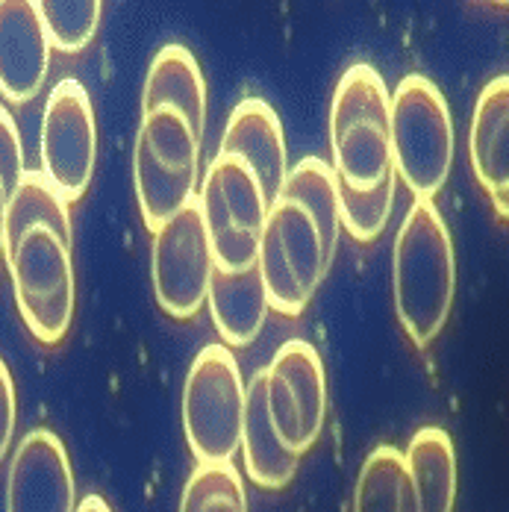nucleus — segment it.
I'll use <instances>...</instances> for the list:
<instances>
[{"label":"nucleus","instance_id":"nucleus-1","mask_svg":"<svg viewBox=\"0 0 509 512\" xmlns=\"http://www.w3.org/2000/svg\"><path fill=\"white\" fill-rule=\"evenodd\" d=\"M392 289L401 327L427 348L448 324L457 292V256L451 230L433 201H415L395 236Z\"/></svg>","mask_w":509,"mask_h":512},{"label":"nucleus","instance_id":"nucleus-2","mask_svg":"<svg viewBox=\"0 0 509 512\" xmlns=\"http://www.w3.org/2000/svg\"><path fill=\"white\" fill-rule=\"evenodd\" d=\"M333 174L354 192L380 186L392 165V95L374 65H351L330 101Z\"/></svg>","mask_w":509,"mask_h":512},{"label":"nucleus","instance_id":"nucleus-3","mask_svg":"<svg viewBox=\"0 0 509 512\" xmlns=\"http://www.w3.org/2000/svg\"><path fill=\"white\" fill-rule=\"evenodd\" d=\"M204 136L177 112H142L133 148V189L145 227L156 233L183 206L195 201Z\"/></svg>","mask_w":509,"mask_h":512},{"label":"nucleus","instance_id":"nucleus-4","mask_svg":"<svg viewBox=\"0 0 509 512\" xmlns=\"http://www.w3.org/2000/svg\"><path fill=\"white\" fill-rule=\"evenodd\" d=\"M454 118L424 74H407L392 95V165L415 201H433L454 165Z\"/></svg>","mask_w":509,"mask_h":512},{"label":"nucleus","instance_id":"nucleus-5","mask_svg":"<svg viewBox=\"0 0 509 512\" xmlns=\"http://www.w3.org/2000/svg\"><path fill=\"white\" fill-rule=\"evenodd\" d=\"M245 427V383L227 345H206L183 383V433L198 465H230Z\"/></svg>","mask_w":509,"mask_h":512},{"label":"nucleus","instance_id":"nucleus-6","mask_svg":"<svg viewBox=\"0 0 509 512\" xmlns=\"http://www.w3.org/2000/svg\"><path fill=\"white\" fill-rule=\"evenodd\" d=\"M3 256L12 277L15 307L27 330L42 345H59L71 330L77 304L71 245L53 230L36 227Z\"/></svg>","mask_w":509,"mask_h":512},{"label":"nucleus","instance_id":"nucleus-7","mask_svg":"<svg viewBox=\"0 0 509 512\" xmlns=\"http://www.w3.org/2000/svg\"><path fill=\"white\" fill-rule=\"evenodd\" d=\"M321 233L304 206L277 198L259 239L256 268L268 295V307L286 318H298L315 298L330 271Z\"/></svg>","mask_w":509,"mask_h":512},{"label":"nucleus","instance_id":"nucleus-8","mask_svg":"<svg viewBox=\"0 0 509 512\" xmlns=\"http://www.w3.org/2000/svg\"><path fill=\"white\" fill-rule=\"evenodd\" d=\"M198 206L204 215L206 239L218 271L254 268L262 227L268 218V198L256 174L236 156L215 154L206 165Z\"/></svg>","mask_w":509,"mask_h":512},{"label":"nucleus","instance_id":"nucleus-9","mask_svg":"<svg viewBox=\"0 0 509 512\" xmlns=\"http://www.w3.org/2000/svg\"><path fill=\"white\" fill-rule=\"evenodd\" d=\"M42 174L53 189L74 204L86 195L98 162V121L83 83L62 80L48 95L42 112Z\"/></svg>","mask_w":509,"mask_h":512},{"label":"nucleus","instance_id":"nucleus-10","mask_svg":"<svg viewBox=\"0 0 509 512\" xmlns=\"http://www.w3.org/2000/svg\"><path fill=\"white\" fill-rule=\"evenodd\" d=\"M212 274L215 259L195 198L153 233L151 277L156 304L171 318H195L209 295Z\"/></svg>","mask_w":509,"mask_h":512},{"label":"nucleus","instance_id":"nucleus-11","mask_svg":"<svg viewBox=\"0 0 509 512\" xmlns=\"http://www.w3.org/2000/svg\"><path fill=\"white\" fill-rule=\"evenodd\" d=\"M265 401L280 442L304 457L327 421V374L309 342H283L265 365Z\"/></svg>","mask_w":509,"mask_h":512},{"label":"nucleus","instance_id":"nucleus-12","mask_svg":"<svg viewBox=\"0 0 509 512\" xmlns=\"http://www.w3.org/2000/svg\"><path fill=\"white\" fill-rule=\"evenodd\" d=\"M6 512H77L71 460L53 430L36 427L18 442L6 474Z\"/></svg>","mask_w":509,"mask_h":512},{"label":"nucleus","instance_id":"nucleus-13","mask_svg":"<svg viewBox=\"0 0 509 512\" xmlns=\"http://www.w3.org/2000/svg\"><path fill=\"white\" fill-rule=\"evenodd\" d=\"M51 71V45L36 3L0 0V95L9 103H30Z\"/></svg>","mask_w":509,"mask_h":512},{"label":"nucleus","instance_id":"nucleus-14","mask_svg":"<svg viewBox=\"0 0 509 512\" xmlns=\"http://www.w3.org/2000/svg\"><path fill=\"white\" fill-rule=\"evenodd\" d=\"M218 151L242 159L256 174L268 204L277 201L283 180L289 174V159H286L283 124L271 103H265L262 98H245L242 103H236L227 118Z\"/></svg>","mask_w":509,"mask_h":512},{"label":"nucleus","instance_id":"nucleus-15","mask_svg":"<svg viewBox=\"0 0 509 512\" xmlns=\"http://www.w3.org/2000/svg\"><path fill=\"white\" fill-rule=\"evenodd\" d=\"M468 159L489 198L509 189V74L483 86L468 130Z\"/></svg>","mask_w":509,"mask_h":512},{"label":"nucleus","instance_id":"nucleus-16","mask_svg":"<svg viewBox=\"0 0 509 512\" xmlns=\"http://www.w3.org/2000/svg\"><path fill=\"white\" fill-rule=\"evenodd\" d=\"M239 448L245 457V471L259 489H286L295 480L301 457L280 442L271 424L265 401V368L256 371L245 386V427Z\"/></svg>","mask_w":509,"mask_h":512},{"label":"nucleus","instance_id":"nucleus-17","mask_svg":"<svg viewBox=\"0 0 509 512\" xmlns=\"http://www.w3.org/2000/svg\"><path fill=\"white\" fill-rule=\"evenodd\" d=\"M209 315L218 330V336L227 342V348H245L256 342L265 318H268V295L259 277V268L245 271H218L209 283Z\"/></svg>","mask_w":509,"mask_h":512},{"label":"nucleus","instance_id":"nucleus-18","mask_svg":"<svg viewBox=\"0 0 509 512\" xmlns=\"http://www.w3.org/2000/svg\"><path fill=\"white\" fill-rule=\"evenodd\" d=\"M153 109H177L195 133L204 136L206 124V83L198 59L183 45H165L153 56L145 92H142V112Z\"/></svg>","mask_w":509,"mask_h":512},{"label":"nucleus","instance_id":"nucleus-19","mask_svg":"<svg viewBox=\"0 0 509 512\" xmlns=\"http://www.w3.org/2000/svg\"><path fill=\"white\" fill-rule=\"evenodd\" d=\"M407 468L418 512H454L457 504V451L442 427H421L407 448Z\"/></svg>","mask_w":509,"mask_h":512},{"label":"nucleus","instance_id":"nucleus-20","mask_svg":"<svg viewBox=\"0 0 509 512\" xmlns=\"http://www.w3.org/2000/svg\"><path fill=\"white\" fill-rule=\"evenodd\" d=\"M283 201L304 206L309 218L315 221L321 242H324V254L333 262L336 245H339V233H342V221H339V189H336V174L333 165L324 162L321 156H306L295 168H289L280 195Z\"/></svg>","mask_w":509,"mask_h":512},{"label":"nucleus","instance_id":"nucleus-21","mask_svg":"<svg viewBox=\"0 0 509 512\" xmlns=\"http://www.w3.org/2000/svg\"><path fill=\"white\" fill-rule=\"evenodd\" d=\"M354 512H418L407 457L392 448H374L359 468Z\"/></svg>","mask_w":509,"mask_h":512},{"label":"nucleus","instance_id":"nucleus-22","mask_svg":"<svg viewBox=\"0 0 509 512\" xmlns=\"http://www.w3.org/2000/svg\"><path fill=\"white\" fill-rule=\"evenodd\" d=\"M53 230L62 242L71 245V212L65 198L45 180L42 171H24L18 186L9 195L6 209V251L30 230Z\"/></svg>","mask_w":509,"mask_h":512},{"label":"nucleus","instance_id":"nucleus-23","mask_svg":"<svg viewBox=\"0 0 509 512\" xmlns=\"http://www.w3.org/2000/svg\"><path fill=\"white\" fill-rule=\"evenodd\" d=\"M42 30L51 51L80 53L101 27V0H39L36 3Z\"/></svg>","mask_w":509,"mask_h":512},{"label":"nucleus","instance_id":"nucleus-24","mask_svg":"<svg viewBox=\"0 0 509 512\" xmlns=\"http://www.w3.org/2000/svg\"><path fill=\"white\" fill-rule=\"evenodd\" d=\"M180 512H248L239 471L230 465H198L186 480Z\"/></svg>","mask_w":509,"mask_h":512},{"label":"nucleus","instance_id":"nucleus-25","mask_svg":"<svg viewBox=\"0 0 509 512\" xmlns=\"http://www.w3.org/2000/svg\"><path fill=\"white\" fill-rule=\"evenodd\" d=\"M336 189H339V221H342V227L357 242H374L389 224V215L395 206L398 177L389 174L380 186H374L368 192H354L339 180H336Z\"/></svg>","mask_w":509,"mask_h":512},{"label":"nucleus","instance_id":"nucleus-26","mask_svg":"<svg viewBox=\"0 0 509 512\" xmlns=\"http://www.w3.org/2000/svg\"><path fill=\"white\" fill-rule=\"evenodd\" d=\"M24 145H21V133L15 118L9 115L6 106H0V177L12 195V189L18 186V180L24 177Z\"/></svg>","mask_w":509,"mask_h":512},{"label":"nucleus","instance_id":"nucleus-27","mask_svg":"<svg viewBox=\"0 0 509 512\" xmlns=\"http://www.w3.org/2000/svg\"><path fill=\"white\" fill-rule=\"evenodd\" d=\"M15 421H18L15 383H12V374H9L6 362L0 359V462L6 460V454H9V448H12Z\"/></svg>","mask_w":509,"mask_h":512},{"label":"nucleus","instance_id":"nucleus-28","mask_svg":"<svg viewBox=\"0 0 509 512\" xmlns=\"http://www.w3.org/2000/svg\"><path fill=\"white\" fill-rule=\"evenodd\" d=\"M6 209H9V189L0 177V259L6 254Z\"/></svg>","mask_w":509,"mask_h":512},{"label":"nucleus","instance_id":"nucleus-29","mask_svg":"<svg viewBox=\"0 0 509 512\" xmlns=\"http://www.w3.org/2000/svg\"><path fill=\"white\" fill-rule=\"evenodd\" d=\"M77 512H112V510H109V504L103 501L101 495H89V498H83V501H80Z\"/></svg>","mask_w":509,"mask_h":512},{"label":"nucleus","instance_id":"nucleus-30","mask_svg":"<svg viewBox=\"0 0 509 512\" xmlns=\"http://www.w3.org/2000/svg\"><path fill=\"white\" fill-rule=\"evenodd\" d=\"M492 206H495V212H498L501 218H507L509 221V189L504 195H495V198H492Z\"/></svg>","mask_w":509,"mask_h":512}]
</instances>
